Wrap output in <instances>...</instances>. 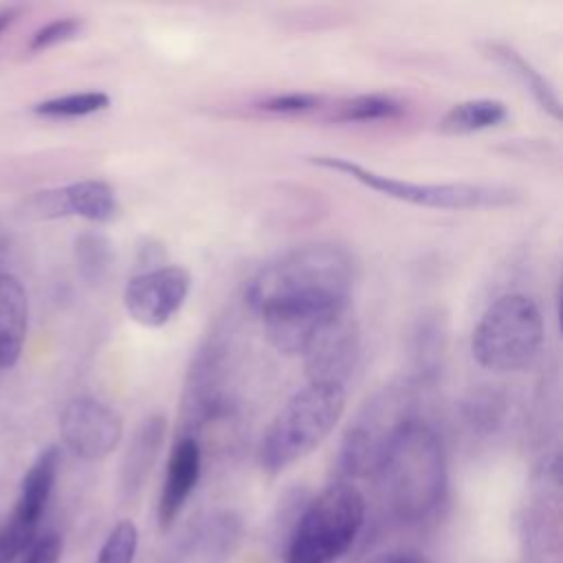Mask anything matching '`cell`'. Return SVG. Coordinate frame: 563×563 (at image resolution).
Segmentation results:
<instances>
[{
    "label": "cell",
    "mask_w": 563,
    "mask_h": 563,
    "mask_svg": "<svg viewBox=\"0 0 563 563\" xmlns=\"http://www.w3.org/2000/svg\"><path fill=\"white\" fill-rule=\"evenodd\" d=\"M7 253H9V240L4 238V233H0V266H2V262H4V257H7ZM2 273V271H0Z\"/></svg>",
    "instance_id": "obj_32"
},
{
    "label": "cell",
    "mask_w": 563,
    "mask_h": 563,
    "mask_svg": "<svg viewBox=\"0 0 563 563\" xmlns=\"http://www.w3.org/2000/svg\"><path fill=\"white\" fill-rule=\"evenodd\" d=\"M108 106H110V95L101 90H84V92H70V95L40 101L33 106V112L40 117H53V119H75V117H88V114L101 112Z\"/></svg>",
    "instance_id": "obj_22"
},
{
    "label": "cell",
    "mask_w": 563,
    "mask_h": 563,
    "mask_svg": "<svg viewBox=\"0 0 563 563\" xmlns=\"http://www.w3.org/2000/svg\"><path fill=\"white\" fill-rule=\"evenodd\" d=\"M139 532L136 526L130 519H121L114 523L110 534L106 537L97 563H132L136 554Z\"/></svg>",
    "instance_id": "obj_23"
},
{
    "label": "cell",
    "mask_w": 563,
    "mask_h": 563,
    "mask_svg": "<svg viewBox=\"0 0 563 563\" xmlns=\"http://www.w3.org/2000/svg\"><path fill=\"white\" fill-rule=\"evenodd\" d=\"M191 290V275L185 266L163 264L134 273L123 290V306L132 321L145 328H163L185 306Z\"/></svg>",
    "instance_id": "obj_9"
},
{
    "label": "cell",
    "mask_w": 563,
    "mask_h": 563,
    "mask_svg": "<svg viewBox=\"0 0 563 563\" xmlns=\"http://www.w3.org/2000/svg\"><path fill=\"white\" fill-rule=\"evenodd\" d=\"M361 354V332L347 310L328 317L308 341L301 358L308 383L345 387Z\"/></svg>",
    "instance_id": "obj_11"
},
{
    "label": "cell",
    "mask_w": 563,
    "mask_h": 563,
    "mask_svg": "<svg viewBox=\"0 0 563 563\" xmlns=\"http://www.w3.org/2000/svg\"><path fill=\"white\" fill-rule=\"evenodd\" d=\"M84 29V22L79 18H57L44 26H40L29 42L31 53H40L46 48H53L57 44H64L73 37H77Z\"/></svg>",
    "instance_id": "obj_26"
},
{
    "label": "cell",
    "mask_w": 563,
    "mask_h": 563,
    "mask_svg": "<svg viewBox=\"0 0 563 563\" xmlns=\"http://www.w3.org/2000/svg\"><path fill=\"white\" fill-rule=\"evenodd\" d=\"M15 15H18V11H15V9L0 11V33H2L7 26H11V22L15 20Z\"/></svg>",
    "instance_id": "obj_31"
},
{
    "label": "cell",
    "mask_w": 563,
    "mask_h": 563,
    "mask_svg": "<svg viewBox=\"0 0 563 563\" xmlns=\"http://www.w3.org/2000/svg\"><path fill=\"white\" fill-rule=\"evenodd\" d=\"M477 46L486 59H490L493 64L504 68L506 75H510L526 92H530L534 103L545 114H550L556 121L561 119V99H559L556 88L515 46H510L501 40H484Z\"/></svg>",
    "instance_id": "obj_14"
},
{
    "label": "cell",
    "mask_w": 563,
    "mask_h": 563,
    "mask_svg": "<svg viewBox=\"0 0 563 563\" xmlns=\"http://www.w3.org/2000/svg\"><path fill=\"white\" fill-rule=\"evenodd\" d=\"M167 260V253L163 249L161 242L156 240H150V238H143L136 246V264H139V271H152V268H158L163 266Z\"/></svg>",
    "instance_id": "obj_29"
},
{
    "label": "cell",
    "mask_w": 563,
    "mask_h": 563,
    "mask_svg": "<svg viewBox=\"0 0 563 563\" xmlns=\"http://www.w3.org/2000/svg\"><path fill=\"white\" fill-rule=\"evenodd\" d=\"M345 411V387L308 383L277 411L260 442V464L277 475L310 455L336 427Z\"/></svg>",
    "instance_id": "obj_3"
},
{
    "label": "cell",
    "mask_w": 563,
    "mask_h": 563,
    "mask_svg": "<svg viewBox=\"0 0 563 563\" xmlns=\"http://www.w3.org/2000/svg\"><path fill=\"white\" fill-rule=\"evenodd\" d=\"M29 328V297L22 282L0 273V372L11 369L22 354Z\"/></svg>",
    "instance_id": "obj_16"
},
{
    "label": "cell",
    "mask_w": 563,
    "mask_h": 563,
    "mask_svg": "<svg viewBox=\"0 0 563 563\" xmlns=\"http://www.w3.org/2000/svg\"><path fill=\"white\" fill-rule=\"evenodd\" d=\"M504 405L506 402H504V396L499 391L479 389V391H473L471 398L464 402V413H466V420L471 424L490 429L493 424H497L501 420Z\"/></svg>",
    "instance_id": "obj_24"
},
{
    "label": "cell",
    "mask_w": 563,
    "mask_h": 563,
    "mask_svg": "<svg viewBox=\"0 0 563 563\" xmlns=\"http://www.w3.org/2000/svg\"><path fill=\"white\" fill-rule=\"evenodd\" d=\"M365 563H424L420 556L416 554H405V552H385V554H376L374 559L365 561Z\"/></svg>",
    "instance_id": "obj_30"
},
{
    "label": "cell",
    "mask_w": 563,
    "mask_h": 563,
    "mask_svg": "<svg viewBox=\"0 0 563 563\" xmlns=\"http://www.w3.org/2000/svg\"><path fill=\"white\" fill-rule=\"evenodd\" d=\"M73 260L79 277L88 286L103 284L114 268V246L99 231H84L73 242Z\"/></svg>",
    "instance_id": "obj_21"
},
{
    "label": "cell",
    "mask_w": 563,
    "mask_h": 563,
    "mask_svg": "<svg viewBox=\"0 0 563 563\" xmlns=\"http://www.w3.org/2000/svg\"><path fill=\"white\" fill-rule=\"evenodd\" d=\"M325 119L332 123H369L396 119L405 112L402 101L383 92H367L325 103Z\"/></svg>",
    "instance_id": "obj_20"
},
{
    "label": "cell",
    "mask_w": 563,
    "mask_h": 563,
    "mask_svg": "<svg viewBox=\"0 0 563 563\" xmlns=\"http://www.w3.org/2000/svg\"><path fill=\"white\" fill-rule=\"evenodd\" d=\"M202 451L196 435H178L169 451L165 482L156 508V519L163 530H169L183 506L187 504L191 490L200 479Z\"/></svg>",
    "instance_id": "obj_12"
},
{
    "label": "cell",
    "mask_w": 563,
    "mask_h": 563,
    "mask_svg": "<svg viewBox=\"0 0 563 563\" xmlns=\"http://www.w3.org/2000/svg\"><path fill=\"white\" fill-rule=\"evenodd\" d=\"M308 163L330 172H339L356 180L358 185L374 189L387 198L409 202L416 207H427V209L460 211V209H477V207H497L512 200L508 189L475 185V183H411L389 174H380L352 158H343L334 154H314V156H308Z\"/></svg>",
    "instance_id": "obj_7"
},
{
    "label": "cell",
    "mask_w": 563,
    "mask_h": 563,
    "mask_svg": "<svg viewBox=\"0 0 563 563\" xmlns=\"http://www.w3.org/2000/svg\"><path fill=\"white\" fill-rule=\"evenodd\" d=\"M376 477L385 501L405 521L427 517L446 490L442 440L427 422L411 420L389 444Z\"/></svg>",
    "instance_id": "obj_2"
},
{
    "label": "cell",
    "mask_w": 563,
    "mask_h": 563,
    "mask_svg": "<svg viewBox=\"0 0 563 563\" xmlns=\"http://www.w3.org/2000/svg\"><path fill=\"white\" fill-rule=\"evenodd\" d=\"M231 363L220 336L205 341L185 376L180 396V435H196L205 424L229 411Z\"/></svg>",
    "instance_id": "obj_8"
},
{
    "label": "cell",
    "mask_w": 563,
    "mask_h": 563,
    "mask_svg": "<svg viewBox=\"0 0 563 563\" xmlns=\"http://www.w3.org/2000/svg\"><path fill=\"white\" fill-rule=\"evenodd\" d=\"M37 528H31L18 519H9L0 526V563H11L20 552L33 545Z\"/></svg>",
    "instance_id": "obj_27"
},
{
    "label": "cell",
    "mask_w": 563,
    "mask_h": 563,
    "mask_svg": "<svg viewBox=\"0 0 563 563\" xmlns=\"http://www.w3.org/2000/svg\"><path fill=\"white\" fill-rule=\"evenodd\" d=\"M416 389L418 385L407 376L367 396L341 438L336 462L343 475H376L394 438L416 420Z\"/></svg>",
    "instance_id": "obj_4"
},
{
    "label": "cell",
    "mask_w": 563,
    "mask_h": 563,
    "mask_svg": "<svg viewBox=\"0 0 563 563\" xmlns=\"http://www.w3.org/2000/svg\"><path fill=\"white\" fill-rule=\"evenodd\" d=\"M62 216H77L88 222H110L119 211V200L110 183L101 178H84L59 187Z\"/></svg>",
    "instance_id": "obj_18"
},
{
    "label": "cell",
    "mask_w": 563,
    "mask_h": 563,
    "mask_svg": "<svg viewBox=\"0 0 563 563\" xmlns=\"http://www.w3.org/2000/svg\"><path fill=\"white\" fill-rule=\"evenodd\" d=\"M545 323L539 306L523 292L499 295L482 312L471 336L477 365L493 372H519L539 356Z\"/></svg>",
    "instance_id": "obj_5"
},
{
    "label": "cell",
    "mask_w": 563,
    "mask_h": 563,
    "mask_svg": "<svg viewBox=\"0 0 563 563\" xmlns=\"http://www.w3.org/2000/svg\"><path fill=\"white\" fill-rule=\"evenodd\" d=\"M57 471H59V449L53 444V446H46L24 473L20 484V497L11 515L13 519L31 528H37L44 515V508L48 504V497L53 493Z\"/></svg>",
    "instance_id": "obj_17"
},
{
    "label": "cell",
    "mask_w": 563,
    "mask_h": 563,
    "mask_svg": "<svg viewBox=\"0 0 563 563\" xmlns=\"http://www.w3.org/2000/svg\"><path fill=\"white\" fill-rule=\"evenodd\" d=\"M167 420L163 413L145 416L134 429L119 466V493L123 499H134L152 475L163 440Z\"/></svg>",
    "instance_id": "obj_13"
},
{
    "label": "cell",
    "mask_w": 563,
    "mask_h": 563,
    "mask_svg": "<svg viewBox=\"0 0 563 563\" xmlns=\"http://www.w3.org/2000/svg\"><path fill=\"white\" fill-rule=\"evenodd\" d=\"M508 119V108L499 99H464L453 103L438 123V130L449 136H464L501 125Z\"/></svg>",
    "instance_id": "obj_19"
},
{
    "label": "cell",
    "mask_w": 563,
    "mask_h": 563,
    "mask_svg": "<svg viewBox=\"0 0 563 563\" xmlns=\"http://www.w3.org/2000/svg\"><path fill=\"white\" fill-rule=\"evenodd\" d=\"M260 110L273 114H303L325 108V97L317 92H282L257 103Z\"/></svg>",
    "instance_id": "obj_25"
},
{
    "label": "cell",
    "mask_w": 563,
    "mask_h": 563,
    "mask_svg": "<svg viewBox=\"0 0 563 563\" xmlns=\"http://www.w3.org/2000/svg\"><path fill=\"white\" fill-rule=\"evenodd\" d=\"M356 282L352 253L334 242H310L266 262L244 288L253 312L264 317H328L347 310Z\"/></svg>",
    "instance_id": "obj_1"
},
{
    "label": "cell",
    "mask_w": 563,
    "mask_h": 563,
    "mask_svg": "<svg viewBox=\"0 0 563 563\" xmlns=\"http://www.w3.org/2000/svg\"><path fill=\"white\" fill-rule=\"evenodd\" d=\"M449 350V323L440 310H427L418 317L411 330V380L420 385H431L438 380L444 367Z\"/></svg>",
    "instance_id": "obj_15"
},
{
    "label": "cell",
    "mask_w": 563,
    "mask_h": 563,
    "mask_svg": "<svg viewBox=\"0 0 563 563\" xmlns=\"http://www.w3.org/2000/svg\"><path fill=\"white\" fill-rule=\"evenodd\" d=\"M121 435L119 413L92 396L73 398L59 413V438L79 460L99 462L108 457L119 446Z\"/></svg>",
    "instance_id": "obj_10"
},
{
    "label": "cell",
    "mask_w": 563,
    "mask_h": 563,
    "mask_svg": "<svg viewBox=\"0 0 563 563\" xmlns=\"http://www.w3.org/2000/svg\"><path fill=\"white\" fill-rule=\"evenodd\" d=\"M59 559H62V537L57 532H48L33 541L22 563H59Z\"/></svg>",
    "instance_id": "obj_28"
},
{
    "label": "cell",
    "mask_w": 563,
    "mask_h": 563,
    "mask_svg": "<svg viewBox=\"0 0 563 563\" xmlns=\"http://www.w3.org/2000/svg\"><path fill=\"white\" fill-rule=\"evenodd\" d=\"M365 521V499L350 482H332L299 515L286 563H332L356 541Z\"/></svg>",
    "instance_id": "obj_6"
}]
</instances>
